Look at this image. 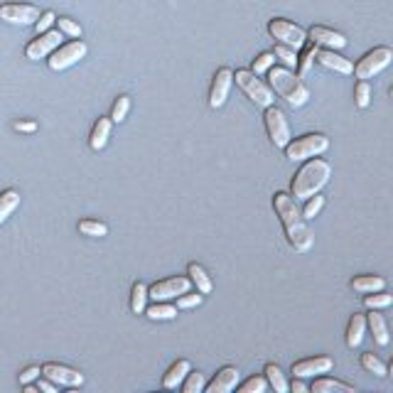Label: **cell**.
Listing matches in <instances>:
<instances>
[{
  "label": "cell",
  "instance_id": "1",
  "mask_svg": "<svg viewBox=\"0 0 393 393\" xmlns=\"http://www.w3.org/2000/svg\"><path fill=\"white\" fill-rule=\"evenodd\" d=\"M273 207H275V214L281 216L283 231H285L290 246L298 253H308L314 243V234L312 229H310L308 219L303 216V212L298 209V204H295V199H292V194H288V192H275Z\"/></svg>",
  "mask_w": 393,
  "mask_h": 393
},
{
  "label": "cell",
  "instance_id": "2",
  "mask_svg": "<svg viewBox=\"0 0 393 393\" xmlns=\"http://www.w3.org/2000/svg\"><path fill=\"white\" fill-rule=\"evenodd\" d=\"M332 177V165L322 157H310L308 163L295 172L290 182L292 199H310L322 190Z\"/></svg>",
  "mask_w": 393,
  "mask_h": 393
},
{
  "label": "cell",
  "instance_id": "3",
  "mask_svg": "<svg viewBox=\"0 0 393 393\" xmlns=\"http://www.w3.org/2000/svg\"><path fill=\"white\" fill-rule=\"evenodd\" d=\"M268 86L273 89V94H278L281 99H285L290 106L300 108L310 101V89L303 84V79L288 67H270L268 69Z\"/></svg>",
  "mask_w": 393,
  "mask_h": 393
},
{
  "label": "cell",
  "instance_id": "4",
  "mask_svg": "<svg viewBox=\"0 0 393 393\" xmlns=\"http://www.w3.org/2000/svg\"><path fill=\"white\" fill-rule=\"evenodd\" d=\"M234 81L239 84V89H241L243 94H246L259 108L273 106V101H275L273 89L265 84L259 74H253L251 69H239V72H234Z\"/></svg>",
  "mask_w": 393,
  "mask_h": 393
},
{
  "label": "cell",
  "instance_id": "5",
  "mask_svg": "<svg viewBox=\"0 0 393 393\" xmlns=\"http://www.w3.org/2000/svg\"><path fill=\"white\" fill-rule=\"evenodd\" d=\"M330 148V138L322 133H308L300 135L295 141H290L285 145V157L298 163V160H310V157H320L322 152H327Z\"/></svg>",
  "mask_w": 393,
  "mask_h": 393
},
{
  "label": "cell",
  "instance_id": "6",
  "mask_svg": "<svg viewBox=\"0 0 393 393\" xmlns=\"http://www.w3.org/2000/svg\"><path fill=\"white\" fill-rule=\"evenodd\" d=\"M268 32L273 39H278L281 45H288L298 52L308 45V30H303L300 25L290 23V20H283V17H273L268 23Z\"/></svg>",
  "mask_w": 393,
  "mask_h": 393
},
{
  "label": "cell",
  "instance_id": "7",
  "mask_svg": "<svg viewBox=\"0 0 393 393\" xmlns=\"http://www.w3.org/2000/svg\"><path fill=\"white\" fill-rule=\"evenodd\" d=\"M391 62H393L391 47H374V50L366 52L359 59V64L354 67V74H356V79L366 81V79H374L376 74H381Z\"/></svg>",
  "mask_w": 393,
  "mask_h": 393
},
{
  "label": "cell",
  "instance_id": "8",
  "mask_svg": "<svg viewBox=\"0 0 393 393\" xmlns=\"http://www.w3.org/2000/svg\"><path fill=\"white\" fill-rule=\"evenodd\" d=\"M192 281L185 278V275H174V278H168V281H157L148 288V298H152L155 303H168V300H174L190 292Z\"/></svg>",
  "mask_w": 393,
  "mask_h": 393
},
{
  "label": "cell",
  "instance_id": "9",
  "mask_svg": "<svg viewBox=\"0 0 393 393\" xmlns=\"http://www.w3.org/2000/svg\"><path fill=\"white\" fill-rule=\"evenodd\" d=\"M265 130H268V138L275 148L285 150V145L292 141L290 138V125H288L285 113L281 111L278 106H268L265 108Z\"/></svg>",
  "mask_w": 393,
  "mask_h": 393
},
{
  "label": "cell",
  "instance_id": "10",
  "mask_svg": "<svg viewBox=\"0 0 393 393\" xmlns=\"http://www.w3.org/2000/svg\"><path fill=\"white\" fill-rule=\"evenodd\" d=\"M86 52H89V47H86L84 42H79V39H74V42H69V45L64 47L59 45L50 54V69L52 72H64V69L74 67L79 59H84Z\"/></svg>",
  "mask_w": 393,
  "mask_h": 393
},
{
  "label": "cell",
  "instance_id": "11",
  "mask_svg": "<svg viewBox=\"0 0 393 393\" xmlns=\"http://www.w3.org/2000/svg\"><path fill=\"white\" fill-rule=\"evenodd\" d=\"M62 39L64 34L59 32V30H47V32H42L37 39H32V42L25 47V57H28V59H45V57H50L57 47L62 45Z\"/></svg>",
  "mask_w": 393,
  "mask_h": 393
},
{
  "label": "cell",
  "instance_id": "12",
  "mask_svg": "<svg viewBox=\"0 0 393 393\" xmlns=\"http://www.w3.org/2000/svg\"><path fill=\"white\" fill-rule=\"evenodd\" d=\"M39 8L23 6V3H8L0 6V20H6L10 25H34L39 20Z\"/></svg>",
  "mask_w": 393,
  "mask_h": 393
},
{
  "label": "cell",
  "instance_id": "13",
  "mask_svg": "<svg viewBox=\"0 0 393 393\" xmlns=\"http://www.w3.org/2000/svg\"><path fill=\"white\" fill-rule=\"evenodd\" d=\"M231 84H234V72H231L229 67H221L212 79V89H209V106H212V108L224 106L226 99H229Z\"/></svg>",
  "mask_w": 393,
  "mask_h": 393
},
{
  "label": "cell",
  "instance_id": "14",
  "mask_svg": "<svg viewBox=\"0 0 393 393\" xmlns=\"http://www.w3.org/2000/svg\"><path fill=\"white\" fill-rule=\"evenodd\" d=\"M42 376L59 383V386H69V388H77L84 383V374H79L77 369H69V366H62V364H45L42 366Z\"/></svg>",
  "mask_w": 393,
  "mask_h": 393
},
{
  "label": "cell",
  "instance_id": "15",
  "mask_svg": "<svg viewBox=\"0 0 393 393\" xmlns=\"http://www.w3.org/2000/svg\"><path fill=\"white\" fill-rule=\"evenodd\" d=\"M308 39H312L317 47H325V50H344L347 47V37L342 32H334L330 28H322V25H312L308 30Z\"/></svg>",
  "mask_w": 393,
  "mask_h": 393
},
{
  "label": "cell",
  "instance_id": "16",
  "mask_svg": "<svg viewBox=\"0 0 393 393\" xmlns=\"http://www.w3.org/2000/svg\"><path fill=\"white\" fill-rule=\"evenodd\" d=\"M332 369H334V361L330 356H314V359H303L298 364H292V376L295 379L320 376V374H330Z\"/></svg>",
  "mask_w": 393,
  "mask_h": 393
},
{
  "label": "cell",
  "instance_id": "17",
  "mask_svg": "<svg viewBox=\"0 0 393 393\" xmlns=\"http://www.w3.org/2000/svg\"><path fill=\"white\" fill-rule=\"evenodd\" d=\"M239 379H241V371L236 366H224V369L216 371V376L204 386L207 393H231L239 386Z\"/></svg>",
  "mask_w": 393,
  "mask_h": 393
},
{
  "label": "cell",
  "instance_id": "18",
  "mask_svg": "<svg viewBox=\"0 0 393 393\" xmlns=\"http://www.w3.org/2000/svg\"><path fill=\"white\" fill-rule=\"evenodd\" d=\"M317 62L322 64L325 69H332L337 74H354V64L349 62L347 57H342L337 50H325V47H317Z\"/></svg>",
  "mask_w": 393,
  "mask_h": 393
},
{
  "label": "cell",
  "instance_id": "19",
  "mask_svg": "<svg viewBox=\"0 0 393 393\" xmlns=\"http://www.w3.org/2000/svg\"><path fill=\"white\" fill-rule=\"evenodd\" d=\"M366 327L371 330V334H374V342H376L379 347H386V344L391 342L386 320H383V314H379V310H371V312L366 314Z\"/></svg>",
  "mask_w": 393,
  "mask_h": 393
},
{
  "label": "cell",
  "instance_id": "20",
  "mask_svg": "<svg viewBox=\"0 0 393 393\" xmlns=\"http://www.w3.org/2000/svg\"><path fill=\"white\" fill-rule=\"evenodd\" d=\"M192 371V364L187 359H177L172 366L168 369V374L163 376V386L165 388H177L182 386V381L187 379V374Z\"/></svg>",
  "mask_w": 393,
  "mask_h": 393
},
{
  "label": "cell",
  "instance_id": "21",
  "mask_svg": "<svg viewBox=\"0 0 393 393\" xmlns=\"http://www.w3.org/2000/svg\"><path fill=\"white\" fill-rule=\"evenodd\" d=\"M111 125H113L111 118H99V121H96L94 130H91V138H89L91 150H103V148H106L108 138H111Z\"/></svg>",
  "mask_w": 393,
  "mask_h": 393
},
{
  "label": "cell",
  "instance_id": "22",
  "mask_svg": "<svg viewBox=\"0 0 393 393\" xmlns=\"http://www.w3.org/2000/svg\"><path fill=\"white\" fill-rule=\"evenodd\" d=\"M364 334H366V317L364 314H352V320H349V327H347V347L356 349L364 342Z\"/></svg>",
  "mask_w": 393,
  "mask_h": 393
},
{
  "label": "cell",
  "instance_id": "23",
  "mask_svg": "<svg viewBox=\"0 0 393 393\" xmlns=\"http://www.w3.org/2000/svg\"><path fill=\"white\" fill-rule=\"evenodd\" d=\"M352 288L361 295H369V292H379L386 290V281L381 275H356L352 281Z\"/></svg>",
  "mask_w": 393,
  "mask_h": 393
},
{
  "label": "cell",
  "instance_id": "24",
  "mask_svg": "<svg viewBox=\"0 0 393 393\" xmlns=\"http://www.w3.org/2000/svg\"><path fill=\"white\" fill-rule=\"evenodd\" d=\"M187 275H190V281L194 283L196 290L202 292V295H209V292L214 290L212 278H209V273L199 263H190V268H187Z\"/></svg>",
  "mask_w": 393,
  "mask_h": 393
},
{
  "label": "cell",
  "instance_id": "25",
  "mask_svg": "<svg viewBox=\"0 0 393 393\" xmlns=\"http://www.w3.org/2000/svg\"><path fill=\"white\" fill-rule=\"evenodd\" d=\"M312 393H354V386L334 381V379H317L312 383Z\"/></svg>",
  "mask_w": 393,
  "mask_h": 393
},
{
  "label": "cell",
  "instance_id": "26",
  "mask_svg": "<svg viewBox=\"0 0 393 393\" xmlns=\"http://www.w3.org/2000/svg\"><path fill=\"white\" fill-rule=\"evenodd\" d=\"M148 308V285L145 283H135L133 290H130V310H133L135 314H143Z\"/></svg>",
  "mask_w": 393,
  "mask_h": 393
},
{
  "label": "cell",
  "instance_id": "27",
  "mask_svg": "<svg viewBox=\"0 0 393 393\" xmlns=\"http://www.w3.org/2000/svg\"><path fill=\"white\" fill-rule=\"evenodd\" d=\"M17 207H20V194H17L15 190L3 192V194H0V224H3Z\"/></svg>",
  "mask_w": 393,
  "mask_h": 393
},
{
  "label": "cell",
  "instance_id": "28",
  "mask_svg": "<svg viewBox=\"0 0 393 393\" xmlns=\"http://www.w3.org/2000/svg\"><path fill=\"white\" fill-rule=\"evenodd\" d=\"M273 54H275V59L283 64V67L292 69V72L298 69V59H300V57H298V52L292 50V47L281 45V42H278V45H275V50H273Z\"/></svg>",
  "mask_w": 393,
  "mask_h": 393
},
{
  "label": "cell",
  "instance_id": "29",
  "mask_svg": "<svg viewBox=\"0 0 393 393\" xmlns=\"http://www.w3.org/2000/svg\"><path fill=\"white\" fill-rule=\"evenodd\" d=\"M265 379H268V383L275 388V393H288V391H290V383H288L285 376H283L281 366H275V364L265 366Z\"/></svg>",
  "mask_w": 393,
  "mask_h": 393
},
{
  "label": "cell",
  "instance_id": "30",
  "mask_svg": "<svg viewBox=\"0 0 393 393\" xmlns=\"http://www.w3.org/2000/svg\"><path fill=\"white\" fill-rule=\"evenodd\" d=\"M177 305H168V303H155L152 308H145V314L150 320H174L177 317Z\"/></svg>",
  "mask_w": 393,
  "mask_h": 393
},
{
  "label": "cell",
  "instance_id": "31",
  "mask_svg": "<svg viewBox=\"0 0 393 393\" xmlns=\"http://www.w3.org/2000/svg\"><path fill=\"white\" fill-rule=\"evenodd\" d=\"M361 366H364V369L369 371V374H374V376H379V379L388 376V369H386V364H383V361L379 359L376 354H371V352L361 354Z\"/></svg>",
  "mask_w": 393,
  "mask_h": 393
},
{
  "label": "cell",
  "instance_id": "32",
  "mask_svg": "<svg viewBox=\"0 0 393 393\" xmlns=\"http://www.w3.org/2000/svg\"><path fill=\"white\" fill-rule=\"evenodd\" d=\"M364 305H366V310H383V308H388V305H393V295H388V292H383V290L369 292L364 298Z\"/></svg>",
  "mask_w": 393,
  "mask_h": 393
},
{
  "label": "cell",
  "instance_id": "33",
  "mask_svg": "<svg viewBox=\"0 0 393 393\" xmlns=\"http://www.w3.org/2000/svg\"><path fill=\"white\" fill-rule=\"evenodd\" d=\"M79 231H81L84 236H94V239H101V236L108 234V226L101 224V221L84 219V221H79Z\"/></svg>",
  "mask_w": 393,
  "mask_h": 393
},
{
  "label": "cell",
  "instance_id": "34",
  "mask_svg": "<svg viewBox=\"0 0 393 393\" xmlns=\"http://www.w3.org/2000/svg\"><path fill=\"white\" fill-rule=\"evenodd\" d=\"M303 57L298 59V69H300V77H305V74L312 69V62H314V57H317V45H314L312 39H310V45L303 47Z\"/></svg>",
  "mask_w": 393,
  "mask_h": 393
},
{
  "label": "cell",
  "instance_id": "35",
  "mask_svg": "<svg viewBox=\"0 0 393 393\" xmlns=\"http://www.w3.org/2000/svg\"><path fill=\"white\" fill-rule=\"evenodd\" d=\"M128 111H130V99H128L125 94H123V96H118L116 103H113L111 121H113V123H123L125 116H128Z\"/></svg>",
  "mask_w": 393,
  "mask_h": 393
},
{
  "label": "cell",
  "instance_id": "36",
  "mask_svg": "<svg viewBox=\"0 0 393 393\" xmlns=\"http://www.w3.org/2000/svg\"><path fill=\"white\" fill-rule=\"evenodd\" d=\"M278 62V59H275V54L273 52H263V54H259L256 57V59H253V64H251V72L253 74H268V69L273 67V64Z\"/></svg>",
  "mask_w": 393,
  "mask_h": 393
},
{
  "label": "cell",
  "instance_id": "37",
  "mask_svg": "<svg viewBox=\"0 0 393 393\" xmlns=\"http://www.w3.org/2000/svg\"><path fill=\"white\" fill-rule=\"evenodd\" d=\"M204 386H207V383H204V376L199 371H190L187 379L182 381V391L185 393H202Z\"/></svg>",
  "mask_w": 393,
  "mask_h": 393
},
{
  "label": "cell",
  "instance_id": "38",
  "mask_svg": "<svg viewBox=\"0 0 393 393\" xmlns=\"http://www.w3.org/2000/svg\"><path fill=\"white\" fill-rule=\"evenodd\" d=\"M57 30H59L62 34H67V37H74V39L81 37V32H84L81 25L74 23L72 17H57Z\"/></svg>",
  "mask_w": 393,
  "mask_h": 393
},
{
  "label": "cell",
  "instance_id": "39",
  "mask_svg": "<svg viewBox=\"0 0 393 393\" xmlns=\"http://www.w3.org/2000/svg\"><path fill=\"white\" fill-rule=\"evenodd\" d=\"M354 103L359 108H366L371 103V86L369 81H361L359 79V84L354 86Z\"/></svg>",
  "mask_w": 393,
  "mask_h": 393
},
{
  "label": "cell",
  "instance_id": "40",
  "mask_svg": "<svg viewBox=\"0 0 393 393\" xmlns=\"http://www.w3.org/2000/svg\"><path fill=\"white\" fill-rule=\"evenodd\" d=\"M322 207H325V196L320 194V192H317V194H312L308 199V204H305V209H303V216L305 219H314V216H317V214L322 212Z\"/></svg>",
  "mask_w": 393,
  "mask_h": 393
},
{
  "label": "cell",
  "instance_id": "41",
  "mask_svg": "<svg viewBox=\"0 0 393 393\" xmlns=\"http://www.w3.org/2000/svg\"><path fill=\"white\" fill-rule=\"evenodd\" d=\"M196 305H202V292H185L177 298V310H192Z\"/></svg>",
  "mask_w": 393,
  "mask_h": 393
},
{
  "label": "cell",
  "instance_id": "42",
  "mask_svg": "<svg viewBox=\"0 0 393 393\" xmlns=\"http://www.w3.org/2000/svg\"><path fill=\"white\" fill-rule=\"evenodd\" d=\"M265 386H268V379L253 376V379H248L246 383H241V393H263Z\"/></svg>",
  "mask_w": 393,
  "mask_h": 393
},
{
  "label": "cell",
  "instance_id": "43",
  "mask_svg": "<svg viewBox=\"0 0 393 393\" xmlns=\"http://www.w3.org/2000/svg\"><path fill=\"white\" fill-rule=\"evenodd\" d=\"M57 23V15L52 10H47L45 15H39V20L34 23V30H37V34L47 32V30H52V25Z\"/></svg>",
  "mask_w": 393,
  "mask_h": 393
},
{
  "label": "cell",
  "instance_id": "44",
  "mask_svg": "<svg viewBox=\"0 0 393 393\" xmlns=\"http://www.w3.org/2000/svg\"><path fill=\"white\" fill-rule=\"evenodd\" d=\"M42 376V369L39 366H30V369H25L23 374H20V383H32V381H37V379Z\"/></svg>",
  "mask_w": 393,
  "mask_h": 393
},
{
  "label": "cell",
  "instance_id": "45",
  "mask_svg": "<svg viewBox=\"0 0 393 393\" xmlns=\"http://www.w3.org/2000/svg\"><path fill=\"white\" fill-rule=\"evenodd\" d=\"M15 130L17 133H34V130H37V123H34V121H17Z\"/></svg>",
  "mask_w": 393,
  "mask_h": 393
},
{
  "label": "cell",
  "instance_id": "46",
  "mask_svg": "<svg viewBox=\"0 0 393 393\" xmlns=\"http://www.w3.org/2000/svg\"><path fill=\"white\" fill-rule=\"evenodd\" d=\"M37 391H42V393H57V383L50 381V379H42V381H37Z\"/></svg>",
  "mask_w": 393,
  "mask_h": 393
},
{
  "label": "cell",
  "instance_id": "47",
  "mask_svg": "<svg viewBox=\"0 0 393 393\" xmlns=\"http://www.w3.org/2000/svg\"><path fill=\"white\" fill-rule=\"evenodd\" d=\"M290 391H292V393H308V386H305V383L300 381V379H295V381L290 383Z\"/></svg>",
  "mask_w": 393,
  "mask_h": 393
},
{
  "label": "cell",
  "instance_id": "48",
  "mask_svg": "<svg viewBox=\"0 0 393 393\" xmlns=\"http://www.w3.org/2000/svg\"><path fill=\"white\" fill-rule=\"evenodd\" d=\"M388 376H393V359H391V366H388Z\"/></svg>",
  "mask_w": 393,
  "mask_h": 393
},
{
  "label": "cell",
  "instance_id": "49",
  "mask_svg": "<svg viewBox=\"0 0 393 393\" xmlns=\"http://www.w3.org/2000/svg\"><path fill=\"white\" fill-rule=\"evenodd\" d=\"M391 99H393V89H391Z\"/></svg>",
  "mask_w": 393,
  "mask_h": 393
}]
</instances>
